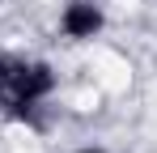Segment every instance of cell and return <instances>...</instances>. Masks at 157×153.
<instances>
[{
  "label": "cell",
  "instance_id": "obj_1",
  "mask_svg": "<svg viewBox=\"0 0 157 153\" xmlns=\"http://www.w3.org/2000/svg\"><path fill=\"white\" fill-rule=\"evenodd\" d=\"M55 89V73L26 55H0V102L9 111H34Z\"/></svg>",
  "mask_w": 157,
  "mask_h": 153
},
{
  "label": "cell",
  "instance_id": "obj_2",
  "mask_svg": "<svg viewBox=\"0 0 157 153\" xmlns=\"http://www.w3.org/2000/svg\"><path fill=\"white\" fill-rule=\"evenodd\" d=\"M102 26H106V13H102V4H94V0H72V4H64V13H59V30H64L68 38H77V43L98 38Z\"/></svg>",
  "mask_w": 157,
  "mask_h": 153
},
{
  "label": "cell",
  "instance_id": "obj_3",
  "mask_svg": "<svg viewBox=\"0 0 157 153\" xmlns=\"http://www.w3.org/2000/svg\"><path fill=\"white\" fill-rule=\"evenodd\" d=\"M77 153H106V149H94V145H89V149H77Z\"/></svg>",
  "mask_w": 157,
  "mask_h": 153
}]
</instances>
